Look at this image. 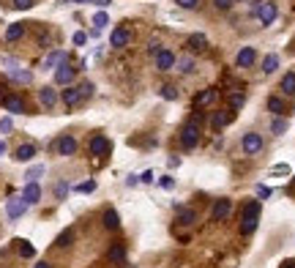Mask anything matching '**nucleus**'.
<instances>
[{"mask_svg":"<svg viewBox=\"0 0 295 268\" xmlns=\"http://www.w3.org/2000/svg\"><path fill=\"white\" fill-rule=\"evenodd\" d=\"M257 219H260V200H249L241 211V233L252 235L257 230Z\"/></svg>","mask_w":295,"mask_h":268,"instance_id":"nucleus-1","label":"nucleus"},{"mask_svg":"<svg viewBox=\"0 0 295 268\" xmlns=\"http://www.w3.org/2000/svg\"><path fill=\"white\" fill-rule=\"evenodd\" d=\"M252 17L260 19V25H274L276 17H279V9L274 0H257V3L252 6Z\"/></svg>","mask_w":295,"mask_h":268,"instance_id":"nucleus-2","label":"nucleus"},{"mask_svg":"<svg viewBox=\"0 0 295 268\" xmlns=\"http://www.w3.org/2000/svg\"><path fill=\"white\" fill-rule=\"evenodd\" d=\"M77 148H79V143L71 137V134H60V137L52 143V151H58V156H74Z\"/></svg>","mask_w":295,"mask_h":268,"instance_id":"nucleus-3","label":"nucleus"},{"mask_svg":"<svg viewBox=\"0 0 295 268\" xmlns=\"http://www.w3.org/2000/svg\"><path fill=\"white\" fill-rule=\"evenodd\" d=\"M230 214H233V200L219 197V200L213 203V208H211V222H224Z\"/></svg>","mask_w":295,"mask_h":268,"instance_id":"nucleus-4","label":"nucleus"},{"mask_svg":"<svg viewBox=\"0 0 295 268\" xmlns=\"http://www.w3.org/2000/svg\"><path fill=\"white\" fill-rule=\"evenodd\" d=\"M241 148H243V153H246V156H257V153L262 151V137H260L257 131L243 134V143H241Z\"/></svg>","mask_w":295,"mask_h":268,"instance_id":"nucleus-5","label":"nucleus"},{"mask_svg":"<svg viewBox=\"0 0 295 268\" xmlns=\"http://www.w3.org/2000/svg\"><path fill=\"white\" fill-rule=\"evenodd\" d=\"M74 77H77V69L71 66L69 60L60 63V66L55 69V82H58V85H71V82H74Z\"/></svg>","mask_w":295,"mask_h":268,"instance_id":"nucleus-6","label":"nucleus"},{"mask_svg":"<svg viewBox=\"0 0 295 268\" xmlns=\"http://www.w3.org/2000/svg\"><path fill=\"white\" fill-rule=\"evenodd\" d=\"M3 107H6V113H11V115H25L28 113L25 101H22V96H17V93L3 96Z\"/></svg>","mask_w":295,"mask_h":268,"instance_id":"nucleus-7","label":"nucleus"},{"mask_svg":"<svg viewBox=\"0 0 295 268\" xmlns=\"http://www.w3.org/2000/svg\"><path fill=\"white\" fill-rule=\"evenodd\" d=\"M197 143H200V129L197 126H183V131H180V145L186 148V151H191V148H197Z\"/></svg>","mask_w":295,"mask_h":268,"instance_id":"nucleus-8","label":"nucleus"},{"mask_svg":"<svg viewBox=\"0 0 295 268\" xmlns=\"http://www.w3.org/2000/svg\"><path fill=\"white\" fill-rule=\"evenodd\" d=\"M25 211H28V203L22 200V197H11V200L6 203V216H9L11 222H14V219H19Z\"/></svg>","mask_w":295,"mask_h":268,"instance_id":"nucleus-9","label":"nucleus"},{"mask_svg":"<svg viewBox=\"0 0 295 268\" xmlns=\"http://www.w3.org/2000/svg\"><path fill=\"white\" fill-rule=\"evenodd\" d=\"M254 60H257V50H254V47H243V50L235 55L238 69H249V66H254Z\"/></svg>","mask_w":295,"mask_h":268,"instance_id":"nucleus-10","label":"nucleus"},{"mask_svg":"<svg viewBox=\"0 0 295 268\" xmlns=\"http://www.w3.org/2000/svg\"><path fill=\"white\" fill-rule=\"evenodd\" d=\"M109 44L115 47V50H123V47L131 44V30L129 28H118L112 30V36H109Z\"/></svg>","mask_w":295,"mask_h":268,"instance_id":"nucleus-11","label":"nucleus"},{"mask_svg":"<svg viewBox=\"0 0 295 268\" xmlns=\"http://www.w3.org/2000/svg\"><path fill=\"white\" fill-rule=\"evenodd\" d=\"M87 148H90V156H107V153H109V148H112V145H109V140L104 137V134H96V137L90 140V145H87Z\"/></svg>","mask_w":295,"mask_h":268,"instance_id":"nucleus-12","label":"nucleus"},{"mask_svg":"<svg viewBox=\"0 0 295 268\" xmlns=\"http://www.w3.org/2000/svg\"><path fill=\"white\" fill-rule=\"evenodd\" d=\"M22 200H25L28 206H36V203L41 200V186H38V181H30V184H25V192H22Z\"/></svg>","mask_w":295,"mask_h":268,"instance_id":"nucleus-13","label":"nucleus"},{"mask_svg":"<svg viewBox=\"0 0 295 268\" xmlns=\"http://www.w3.org/2000/svg\"><path fill=\"white\" fill-rule=\"evenodd\" d=\"M175 55L170 52V50H158V55H156V69L158 72H170V69H175Z\"/></svg>","mask_w":295,"mask_h":268,"instance_id":"nucleus-14","label":"nucleus"},{"mask_svg":"<svg viewBox=\"0 0 295 268\" xmlns=\"http://www.w3.org/2000/svg\"><path fill=\"white\" fill-rule=\"evenodd\" d=\"M233 109H213L211 113V123H213V129H224V126L233 121Z\"/></svg>","mask_w":295,"mask_h":268,"instance_id":"nucleus-15","label":"nucleus"},{"mask_svg":"<svg viewBox=\"0 0 295 268\" xmlns=\"http://www.w3.org/2000/svg\"><path fill=\"white\" fill-rule=\"evenodd\" d=\"M60 99H63V104L71 109V107H77L79 101H82V93H79V88H74V85H66V91L60 93Z\"/></svg>","mask_w":295,"mask_h":268,"instance_id":"nucleus-16","label":"nucleus"},{"mask_svg":"<svg viewBox=\"0 0 295 268\" xmlns=\"http://www.w3.org/2000/svg\"><path fill=\"white\" fill-rule=\"evenodd\" d=\"M38 101H41V107H44V109H52L55 104H58V91L47 85V88L38 91Z\"/></svg>","mask_w":295,"mask_h":268,"instance_id":"nucleus-17","label":"nucleus"},{"mask_svg":"<svg viewBox=\"0 0 295 268\" xmlns=\"http://www.w3.org/2000/svg\"><path fill=\"white\" fill-rule=\"evenodd\" d=\"M36 153H38V148L33 143H25V145H19L17 151H14V159L17 162H30V159H36Z\"/></svg>","mask_w":295,"mask_h":268,"instance_id":"nucleus-18","label":"nucleus"},{"mask_svg":"<svg viewBox=\"0 0 295 268\" xmlns=\"http://www.w3.org/2000/svg\"><path fill=\"white\" fill-rule=\"evenodd\" d=\"M216 99H219V91H216V88H208V91L197 93L194 104H197V107H211V104H216Z\"/></svg>","mask_w":295,"mask_h":268,"instance_id":"nucleus-19","label":"nucleus"},{"mask_svg":"<svg viewBox=\"0 0 295 268\" xmlns=\"http://www.w3.org/2000/svg\"><path fill=\"white\" fill-rule=\"evenodd\" d=\"M9 80H14V82H19V85H30L33 82V74L28 72V69H9Z\"/></svg>","mask_w":295,"mask_h":268,"instance_id":"nucleus-20","label":"nucleus"},{"mask_svg":"<svg viewBox=\"0 0 295 268\" xmlns=\"http://www.w3.org/2000/svg\"><path fill=\"white\" fill-rule=\"evenodd\" d=\"M74 227H66V230H63L58 238H55V249H69L71 243H74Z\"/></svg>","mask_w":295,"mask_h":268,"instance_id":"nucleus-21","label":"nucleus"},{"mask_svg":"<svg viewBox=\"0 0 295 268\" xmlns=\"http://www.w3.org/2000/svg\"><path fill=\"white\" fill-rule=\"evenodd\" d=\"M107 260H109V263H115V265H121L126 260V247H123V243H112L109 252H107Z\"/></svg>","mask_w":295,"mask_h":268,"instance_id":"nucleus-22","label":"nucleus"},{"mask_svg":"<svg viewBox=\"0 0 295 268\" xmlns=\"http://www.w3.org/2000/svg\"><path fill=\"white\" fill-rule=\"evenodd\" d=\"M69 60V55L63 52V50H55V52H50L44 58V69H55V66H60V63H66Z\"/></svg>","mask_w":295,"mask_h":268,"instance_id":"nucleus-23","label":"nucleus"},{"mask_svg":"<svg viewBox=\"0 0 295 268\" xmlns=\"http://www.w3.org/2000/svg\"><path fill=\"white\" fill-rule=\"evenodd\" d=\"M101 222H104L107 230H118V227H121V216H118L115 208H107L104 216H101Z\"/></svg>","mask_w":295,"mask_h":268,"instance_id":"nucleus-24","label":"nucleus"},{"mask_svg":"<svg viewBox=\"0 0 295 268\" xmlns=\"http://www.w3.org/2000/svg\"><path fill=\"white\" fill-rule=\"evenodd\" d=\"M14 247H17L19 257H25V260L36 257V249H33V243H30V241H25V238H17V241H14Z\"/></svg>","mask_w":295,"mask_h":268,"instance_id":"nucleus-25","label":"nucleus"},{"mask_svg":"<svg viewBox=\"0 0 295 268\" xmlns=\"http://www.w3.org/2000/svg\"><path fill=\"white\" fill-rule=\"evenodd\" d=\"M279 88H282L284 96H295V72H287L282 77V85H279Z\"/></svg>","mask_w":295,"mask_h":268,"instance_id":"nucleus-26","label":"nucleus"},{"mask_svg":"<svg viewBox=\"0 0 295 268\" xmlns=\"http://www.w3.org/2000/svg\"><path fill=\"white\" fill-rule=\"evenodd\" d=\"M194 219H197V214H194L191 208H180V211H178V219H175V225L191 227V225H194Z\"/></svg>","mask_w":295,"mask_h":268,"instance_id":"nucleus-27","label":"nucleus"},{"mask_svg":"<svg viewBox=\"0 0 295 268\" xmlns=\"http://www.w3.org/2000/svg\"><path fill=\"white\" fill-rule=\"evenodd\" d=\"M175 66H178V72H183V74H191V72H194V66H197V60L191 58V55H183V58H178V60H175Z\"/></svg>","mask_w":295,"mask_h":268,"instance_id":"nucleus-28","label":"nucleus"},{"mask_svg":"<svg viewBox=\"0 0 295 268\" xmlns=\"http://www.w3.org/2000/svg\"><path fill=\"white\" fill-rule=\"evenodd\" d=\"M22 36H25V25H22V22H14V25H9V30H6V41H19Z\"/></svg>","mask_w":295,"mask_h":268,"instance_id":"nucleus-29","label":"nucleus"},{"mask_svg":"<svg viewBox=\"0 0 295 268\" xmlns=\"http://www.w3.org/2000/svg\"><path fill=\"white\" fill-rule=\"evenodd\" d=\"M205 47H208V38H205L202 33H191V36H189V50H194V52H202Z\"/></svg>","mask_w":295,"mask_h":268,"instance_id":"nucleus-30","label":"nucleus"},{"mask_svg":"<svg viewBox=\"0 0 295 268\" xmlns=\"http://www.w3.org/2000/svg\"><path fill=\"white\" fill-rule=\"evenodd\" d=\"M268 109H270L274 115H284V113H287V104H284V99L270 96V99H268Z\"/></svg>","mask_w":295,"mask_h":268,"instance_id":"nucleus-31","label":"nucleus"},{"mask_svg":"<svg viewBox=\"0 0 295 268\" xmlns=\"http://www.w3.org/2000/svg\"><path fill=\"white\" fill-rule=\"evenodd\" d=\"M276 69H279V55H274V52L265 55V60H262V72H265V74H274Z\"/></svg>","mask_w":295,"mask_h":268,"instance_id":"nucleus-32","label":"nucleus"},{"mask_svg":"<svg viewBox=\"0 0 295 268\" xmlns=\"http://www.w3.org/2000/svg\"><path fill=\"white\" fill-rule=\"evenodd\" d=\"M287 126H290V123H287V118L279 115V118H274V121H270V131H274V134H284Z\"/></svg>","mask_w":295,"mask_h":268,"instance_id":"nucleus-33","label":"nucleus"},{"mask_svg":"<svg viewBox=\"0 0 295 268\" xmlns=\"http://www.w3.org/2000/svg\"><path fill=\"white\" fill-rule=\"evenodd\" d=\"M41 175H44V164H36V167H30V170L25 172L28 184H30V181H38V178H41Z\"/></svg>","mask_w":295,"mask_h":268,"instance_id":"nucleus-34","label":"nucleus"},{"mask_svg":"<svg viewBox=\"0 0 295 268\" xmlns=\"http://www.w3.org/2000/svg\"><path fill=\"white\" fill-rule=\"evenodd\" d=\"M66 194H69V184L66 181H58V184H55V197H58V200H66Z\"/></svg>","mask_w":295,"mask_h":268,"instance_id":"nucleus-35","label":"nucleus"},{"mask_svg":"<svg viewBox=\"0 0 295 268\" xmlns=\"http://www.w3.org/2000/svg\"><path fill=\"white\" fill-rule=\"evenodd\" d=\"M243 93H233V96H230V109H233V113H235V109H241L243 107Z\"/></svg>","mask_w":295,"mask_h":268,"instance_id":"nucleus-36","label":"nucleus"},{"mask_svg":"<svg viewBox=\"0 0 295 268\" xmlns=\"http://www.w3.org/2000/svg\"><path fill=\"white\" fill-rule=\"evenodd\" d=\"M96 189V181H85V184H77L74 186V192H79V194H90Z\"/></svg>","mask_w":295,"mask_h":268,"instance_id":"nucleus-37","label":"nucleus"},{"mask_svg":"<svg viewBox=\"0 0 295 268\" xmlns=\"http://www.w3.org/2000/svg\"><path fill=\"white\" fill-rule=\"evenodd\" d=\"M162 99L175 101V99H178V88H175V85H164V88H162Z\"/></svg>","mask_w":295,"mask_h":268,"instance_id":"nucleus-38","label":"nucleus"},{"mask_svg":"<svg viewBox=\"0 0 295 268\" xmlns=\"http://www.w3.org/2000/svg\"><path fill=\"white\" fill-rule=\"evenodd\" d=\"M93 25H96V30H101L104 25H109V17H107L104 11H99V14H96V17H93Z\"/></svg>","mask_w":295,"mask_h":268,"instance_id":"nucleus-39","label":"nucleus"},{"mask_svg":"<svg viewBox=\"0 0 295 268\" xmlns=\"http://www.w3.org/2000/svg\"><path fill=\"white\" fill-rule=\"evenodd\" d=\"M33 3H36V0H11V6H14L17 11H28Z\"/></svg>","mask_w":295,"mask_h":268,"instance_id":"nucleus-40","label":"nucleus"},{"mask_svg":"<svg viewBox=\"0 0 295 268\" xmlns=\"http://www.w3.org/2000/svg\"><path fill=\"white\" fill-rule=\"evenodd\" d=\"M175 3L180 6V9H189V11H194V9H200V0H175Z\"/></svg>","mask_w":295,"mask_h":268,"instance_id":"nucleus-41","label":"nucleus"},{"mask_svg":"<svg viewBox=\"0 0 295 268\" xmlns=\"http://www.w3.org/2000/svg\"><path fill=\"white\" fill-rule=\"evenodd\" d=\"M79 93H82V99H90L93 96V82H82L79 85Z\"/></svg>","mask_w":295,"mask_h":268,"instance_id":"nucleus-42","label":"nucleus"},{"mask_svg":"<svg viewBox=\"0 0 295 268\" xmlns=\"http://www.w3.org/2000/svg\"><path fill=\"white\" fill-rule=\"evenodd\" d=\"M71 41H74V47H82V44L87 41V33H82V30H77V33H74V38H71Z\"/></svg>","mask_w":295,"mask_h":268,"instance_id":"nucleus-43","label":"nucleus"},{"mask_svg":"<svg viewBox=\"0 0 295 268\" xmlns=\"http://www.w3.org/2000/svg\"><path fill=\"white\" fill-rule=\"evenodd\" d=\"M158 186H162V189H175V178L172 175H164L162 181H158Z\"/></svg>","mask_w":295,"mask_h":268,"instance_id":"nucleus-44","label":"nucleus"},{"mask_svg":"<svg viewBox=\"0 0 295 268\" xmlns=\"http://www.w3.org/2000/svg\"><path fill=\"white\" fill-rule=\"evenodd\" d=\"M14 129V123H11V118H3V121H0V131L3 134H9Z\"/></svg>","mask_w":295,"mask_h":268,"instance_id":"nucleus-45","label":"nucleus"},{"mask_svg":"<svg viewBox=\"0 0 295 268\" xmlns=\"http://www.w3.org/2000/svg\"><path fill=\"white\" fill-rule=\"evenodd\" d=\"M287 172H290V167H287V164H279V167L270 170V175H287Z\"/></svg>","mask_w":295,"mask_h":268,"instance_id":"nucleus-46","label":"nucleus"},{"mask_svg":"<svg viewBox=\"0 0 295 268\" xmlns=\"http://www.w3.org/2000/svg\"><path fill=\"white\" fill-rule=\"evenodd\" d=\"M213 6H216V9H221V11H227L230 6H233V0H213Z\"/></svg>","mask_w":295,"mask_h":268,"instance_id":"nucleus-47","label":"nucleus"},{"mask_svg":"<svg viewBox=\"0 0 295 268\" xmlns=\"http://www.w3.org/2000/svg\"><path fill=\"white\" fill-rule=\"evenodd\" d=\"M140 181H142V184H150V181H153V172H150V170H145V172L140 175Z\"/></svg>","mask_w":295,"mask_h":268,"instance_id":"nucleus-48","label":"nucleus"},{"mask_svg":"<svg viewBox=\"0 0 295 268\" xmlns=\"http://www.w3.org/2000/svg\"><path fill=\"white\" fill-rule=\"evenodd\" d=\"M257 197H270V189L268 186H257Z\"/></svg>","mask_w":295,"mask_h":268,"instance_id":"nucleus-49","label":"nucleus"},{"mask_svg":"<svg viewBox=\"0 0 295 268\" xmlns=\"http://www.w3.org/2000/svg\"><path fill=\"white\" fill-rule=\"evenodd\" d=\"M93 3H96V6H101V9H107V6L112 3V0H93Z\"/></svg>","mask_w":295,"mask_h":268,"instance_id":"nucleus-50","label":"nucleus"},{"mask_svg":"<svg viewBox=\"0 0 295 268\" xmlns=\"http://www.w3.org/2000/svg\"><path fill=\"white\" fill-rule=\"evenodd\" d=\"M279 268H295V260H284V263L279 265Z\"/></svg>","mask_w":295,"mask_h":268,"instance_id":"nucleus-51","label":"nucleus"},{"mask_svg":"<svg viewBox=\"0 0 295 268\" xmlns=\"http://www.w3.org/2000/svg\"><path fill=\"white\" fill-rule=\"evenodd\" d=\"M36 268H52V265L47 263V260H41V263H36Z\"/></svg>","mask_w":295,"mask_h":268,"instance_id":"nucleus-52","label":"nucleus"},{"mask_svg":"<svg viewBox=\"0 0 295 268\" xmlns=\"http://www.w3.org/2000/svg\"><path fill=\"white\" fill-rule=\"evenodd\" d=\"M6 153V140H0V156Z\"/></svg>","mask_w":295,"mask_h":268,"instance_id":"nucleus-53","label":"nucleus"},{"mask_svg":"<svg viewBox=\"0 0 295 268\" xmlns=\"http://www.w3.org/2000/svg\"><path fill=\"white\" fill-rule=\"evenodd\" d=\"M233 3H241V0H233Z\"/></svg>","mask_w":295,"mask_h":268,"instance_id":"nucleus-54","label":"nucleus"}]
</instances>
